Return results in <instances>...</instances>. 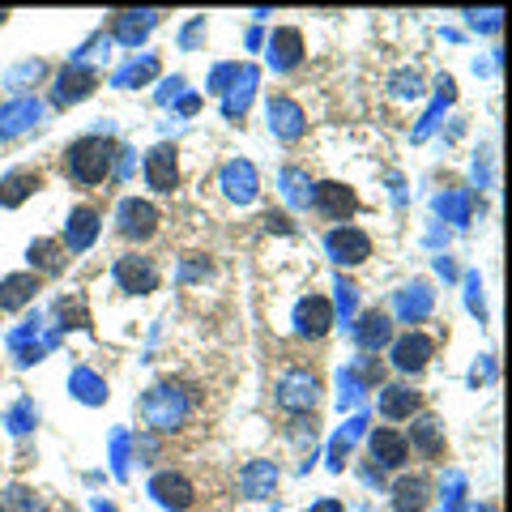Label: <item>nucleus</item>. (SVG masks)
<instances>
[{
    "label": "nucleus",
    "instance_id": "obj_1",
    "mask_svg": "<svg viewBox=\"0 0 512 512\" xmlns=\"http://www.w3.org/2000/svg\"><path fill=\"white\" fill-rule=\"evenodd\" d=\"M116 154L120 146L111 141V133H90L77 137L69 150H64V180L77 188H94L116 175Z\"/></svg>",
    "mask_w": 512,
    "mask_h": 512
},
{
    "label": "nucleus",
    "instance_id": "obj_2",
    "mask_svg": "<svg viewBox=\"0 0 512 512\" xmlns=\"http://www.w3.org/2000/svg\"><path fill=\"white\" fill-rule=\"evenodd\" d=\"M141 419H146V427L158 431V436H175V431L192 419V393L171 380L150 384L146 397H141Z\"/></svg>",
    "mask_w": 512,
    "mask_h": 512
},
{
    "label": "nucleus",
    "instance_id": "obj_3",
    "mask_svg": "<svg viewBox=\"0 0 512 512\" xmlns=\"http://www.w3.org/2000/svg\"><path fill=\"white\" fill-rule=\"evenodd\" d=\"M320 376L316 372H308V367H291V372H282L278 376V384H274V402H278V410L282 414H312L316 410V402H320Z\"/></svg>",
    "mask_w": 512,
    "mask_h": 512
},
{
    "label": "nucleus",
    "instance_id": "obj_4",
    "mask_svg": "<svg viewBox=\"0 0 512 512\" xmlns=\"http://www.w3.org/2000/svg\"><path fill=\"white\" fill-rule=\"evenodd\" d=\"M158 222H163V214H158V205L146 197H124L120 210H116V231L128 239V244H146V239H154Z\"/></svg>",
    "mask_w": 512,
    "mask_h": 512
},
{
    "label": "nucleus",
    "instance_id": "obj_5",
    "mask_svg": "<svg viewBox=\"0 0 512 512\" xmlns=\"http://www.w3.org/2000/svg\"><path fill=\"white\" fill-rule=\"evenodd\" d=\"M312 210L320 214V218H329V222H350L359 214V192L350 188V184H338V180H320V184H312Z\"/></svg>",
    "mask_w": 512,
    "mask_h": 512
},
{
    "label": "nucleus",
    "instance_id": "obj_6",
    "mask_svg": "<svg viewBox=\"0 0 512 512\" xmlns=\"http://www.w3.org/2000/svg\"><path fill=\"white\" fill-rule=\"evenodd\" d=\"M431 359H436V338L423 333V329H410V333H402V338L389 342V363L402 376H419Z\"/></svg>",
    "mask_w": 512,
    "mask_h": 512
},
{
    "label": "nucleus",
    "instance_id": "obj_7",
    "mask_svg": "<svg viewBox=\"0 0 512 512\" xmlns=\"http://www.w3.org/2000/svg\"><path fill=\"white\" fill-rule=\"evenodd\" d=\"M325 252H329V261L338 269H355V265H363L367 256H372V235H367L363 227L342 222V227H333L325 235Z\"/></svg>",
    "mask_w": 512,
    "mask_h": 512
},
{
    "label": "nucleus",
    "instance_id": "obj_8",
    "mask_svg": "<svg viewBox=\"0 0 512 512\" xmlns=\"http://www.w3.org/2000/svg\"><path fill=\"white\" fill-rule=\"evenodd\" d=\"M111 278H116V286H120L124 295H154L158 282H163V274H158V265H154V256H137V252L120 256L116 269H111Z\"/></svg>",
    "mask_w": 512,
    "mask_h": 512
},
{
    "label": "nucleus",
    "instance_id": "obj_9",
    "mask_svg": "<svg viewBox=\"0 0 512 512\" xmlns=\"http://www.w3.org/2000/svg\"><path fill=\"white\" fill-rule=\"evenodd\" d=\"M218 188L231 205H252L261 197V175H256L248 158H231V163H222V171H218Z\"/></svg>",
    "mask_w": 512,
    "mask_h": 512
},
{
    "label": "nucleus",
    "instance_id": "obj_10",
    "mask_svg": "<svg viewBox=\"0 0 512 512\" xmlns=\"http://www.w3.org/2000/svg\"><path fill=\"white\" fill-rule=\"evenodd\" d=\"M150 495H154V504L167 512H188L197 504V487H192V478L184 470H158L150 478Z\"/></svg>",
    "mask_w": 512,
    "mask_h": 512
},
{
    "label": "nucleus",
    "instance_id": "obj_11",
    "mask_svg": "<svg viewBox=\"0 0 512 512\" xmlns=\"http://www.w3.org/2000/svg\"><path fill=\"white\" fill-rule=\"evenodd\" d=\"M99 90V73L90 69V64H64L52 82V103L56 107H77L82 99Z\"/></svg>",
    "mask_w": 512,
    "mask_h": 512
},
{
    "label": "nucleus",
    "instance_id": "obj_12",
    "mask_svg": "<svg viewBox=\"0 0 512 512\" xmlns=\"http://www.w3.org/2000/svg\"><path fill=\"white\" fill-rule=\"evenodd\" d=\"M303 30L299 26H274V35L265 39V60H269V69L274 73H291L303 64Z\"/></svg>",
    "mask_w": 512,
    "mask_h": 512
},
{
    "label": "nucleus",
    "instance_id": "obj_13",
    "mask_svg": "<svg viewBox=\"0 0 512 512\" xmlns=\"http://www.w3.org/2000/svg\"><path fill=\"white\" fill-rule=\"evenodd\" d=\"M265 116H269V133L278 141H299L308 133V111H303L291 94H274V99L265 103Z\"/></svg>",
    "mask_w": 512,
    "mask_h": 512
},
{
    "label": "nucleus",
    "instance_id": "obj_14",
    "mask_svg": "<svg viewBox=\"0 0 512 512\" xmlns=\"http://www.w3.org/2000/svg\"><path fill=\"white\" fill-rule=\"evenodd\" d=\"M333 325H338V316H333V303L325 295H308L295 303V338L320 342Z\"/></svg>",
    "mask_w": 512,
    "mask_h": 512
},
{
    "label": "nucleus",
    "instance_id": "obj_15",
    "mask_svg": "<svg viewBox=\"0 0 512 512\" xmlns=\"http://www.w3.org/2000/svg\"><path fill=\"white\" fill-rule=\"evenodd\" d=\"M99 231H103V218H99V210L94 205H77V210L64 218V252H73V256H82V252H90L94 248V239H99Z\"/></svg>",
    "mask_w": 512,
    "mask_h": 512
},
{
    "label": "nucleus",
    "instance_id": "obj_16",
    "mask_svg": "<svg viewBox=\"0 0 512 512\" xmlns=\"http://www.w3.org/2000/svg\"><path fill=\"white\" fill-rule=\"evenodd\" d=\"M146 184L154 192H175L180 188V150L171 146V141H158V146L146 154Z\"/></svg>",
    "mask_w": 512,
    "mask_h": 512
},
{
    "label": "nucleus",
    "instance_id": "obj_17",
    "mask_svg": "<svg viewBox=\"0 0 512 512\" xmlns=\"http://www.w3.org/2000/svg\"><path fill=\"white\" fill-rule=\"evenodd\" d=\"M376 406H380V419L406 423V419H414V414H423V393L414 389V384H384Z\"/></svg>",
    "mask_w": 512,
    "mask_h": 512
},
{
    "label": "nucleus",
    "instance_id": "obj_18",
    "mask_svg": "<svg viewBox=\"0 0 512 512\" xmlns=\"http://www.w3.org/2000/svg\"><path fill=\"white\" fill-rule=\"evenodd\" d=\"M158 18H163V13H154V9L116 13V18H111V39H116L120 47H141V43L150 39V30L158 26Z\"/></svg>",
    "mask_w": 512,
    "mask_h": 512
},
{
    "label": "nucleus",
    "instance_id": "obj_19",
    "mask_svg": "<svg viewBox=\"0 0 512 512\" xmlns=\"http://www.w3.org/2000/svg\"><path fill=\"white\" fill-rule=\"evenodd\" d=\"M431 308H436V291H431L423 278H414L410 286H402L397 299H393V312H397L402 325H419V320L431 316Z\"/></svg>",
    "mask_w": 512,
    "mask_h": 512
},
{
    "label": "nucleus",
    "instance_id": "obj_20",
    "mask_svg": "<svg viewBox=\"0 0 512 512\" xmlns=\"http://www.w3.org/2000/svg\"><path fill=\"white\" fill-rule=\"evenodd\" d=\"M367 448H372V461L380 470H402L410 461V444L397 427H376L372 440H367Z\"/></svg>",
    "mask_w": 512,
    "mask_h": 512
},
{
    "label": "nucleus",
    "instance_id": "obj_21",
    "mask_svg": "<svg viewBox=\"0 0 512 512\" xmlns=\"http://www.w3.org/2000/svg\"><path fill=\"white\" fill-rule=\"evenodd\" d=\"M278 461H248L244 470H239V495L244 500H269V495L278 491Z\"/></svg>",
    "mask_w": 512,
    "mask_h": 512
},
{
    "label": "nucleus",
    "instance_id": "obj_22",
    "mask_svg": "<svg viewBox=\"0 0 512 512\" xmlns=\"http://www.w3.org/2000/svg\"><path fill=\"white\" fill-rule=\"evenodd\" d=\"M43 120V103L39 99H13L0 107V141H13V137H22L30 133Z\"/></svg>",
    "mask_w": 512,
    "mask_h": 512
},
{
    "label": "nucleus",
    "instance_id": "obj_23",
    "mask_svg": "<svg viewBox=\"0 0 512 512\" xmlns=\"http://www.w3.org/2000/svg\"><path fill=\"white\" fill-rule=\"evenodd\" d=\"M406 444H410L419 457H427V461L444 457V423L436 419V414H414Z\"/></svg>",
    "mask_w": 512,
    "mask_h": 512
},
{
    "label": "nucleus",
    "instance_id": "obj_24",
    "mask_svg": "<svg viewBox=\"0 0 512 512\" xmlns=\"http://www.w3.org/2000/svg\"><path fill=\"white\" fill-rule=\"evenodd\" d=\"M256 82H261V73L252 69V64H239V77L231 82V90L222 94V116L227 120H244V111L252 107V99H256Z\"/></svg>",
    "mask_w": 512,
    "mask_h": 512
},
{
    "label": "nucleus",
    "instance_id": "obj_25",
    "mask_svg": "<svg viewBox=\"0 0 512 512\" xmlns=\"http://www.w3.org/2000/svg\"><path fill=\"white\" fill-rule=\"evenodd\" d=\"M39 188H43V171L39 167H18V171L0 175V205H5V210H18V205L26 197H35Z\"/></svg>",
    "mask_w": 512,
    "mask_h": 512
},
{
    "label": "nucleus",
    "instance_id": "obj_26",
    "mask_svg": "<svg viewBox=\"0 0 512 512\" xmlns=\"http://www.w3.org/2000/svg\"><path fill=\"white\" fill-rule=\"evenodd\" d=\"M355 342H359L363 355H376V350L389 346L393 342V320H389V312H380V308L363 312L359 325H355Z\"/></svg>",
    "mask_w": 512,
    "mask_h": 512
},
{
    "label": "nucleus",
    "instance_id": "obj_27",
    "mask_svg": "<svg viewBox=\"0 0 512 512\" xmlns=\"http://www.w3.org/2000/svg\"><path fill=\"white\" fill-rule=\"evenodd\" d=\"M431 478L427 474H402L393 483V512H423L431 504Z\"/></svg>",
    "mask_w": 512,
    "mask_h": 512
},
{
    "label": "nucleus",
    "instance_id": "obj_28",
    "mask_svg": "<svg viewBox=\"0 0 512 512\" xmlns=\"http://www.w3.org/2000/svg\"><path fill=\"white\" fill-rule=\"evenodd\" d=\"M43 278L39 274H9L0 278V312H22L26 303H35Z\"/></svg>",
    "mask_w": 512,
    "mask_h": 512
},
{
    "label": "nucleus",
    "instance_id": "obj_29",
    "mask_svg": "<svg viewBox=\"0 0 512 512\" xmlns=\"http://www.w3.org/2000/svg\"><path fill=\"white\" fill-rule=\"evenodd\" d=\"M26 261L35 265L39 278H56V274H64V265H69V252H64L60 239H35V244L26 248Z\"/></svg>",
    "mask_w": 512,
    "mask_h": 512
},
{
    "label": "nucleus",
    "instance_id": "obj_30",
    "mask_svg": "<svg viewBox=\"0 0 512 512\" xmlns=\"http://www.w3.org/2000/svg\"><path fill=\"white\" fill-rule=\"evenodd\" d=\"M69 393L82 406H103L107 402V380L99 372H90V367H73L69 372Z\"/></svg>",
    "mask_w": 512,
    "mask_h": 512
},
{
    "label": "nucleus",
    "instance_id": "obj_31",
    "mask_svg": "<svg viewBox=\"0 0 512 512\" xmlns=\"http://www.w3.org/2000/svg\"><path fill=\"white\" fill-rule=\"evenodd\" d=\"M158 69H163V64H158V56H154V52H146V56L128 60L124 69L116 73V82H111V86H120V90H137V86L154 82V77H158Z\"/></svg>",
    "mask_w": 512,
    "mask_h": 512
},
{
    "label": "nucleus",
    "instance_id": "obj_32",
    "mask_svg": "<svg viewBox=\"0 0 512 512\" xmlns=\"http://www.w3.org/2000/svg\"><path fill=\"white\" fill-rule=\"evenodd\" d=\"M278 188H282L286 205H295V210H303V205L312 201V180H308V171H303V167H282Z\"/></svg>",
    "mask_w": 512,
    "mask_h": 512
},
{
    "label": "nucleus",
    "instance_id": "obj_33",
    "mask_svg": "<svg viewBox=\"0 0 512 512\" xmlns=\"http://www.w3.org/2000/svg\"><path fill=\"white\" fill-rule=\"evenodd\" d=\"M43 77H47V64H43V60H22L18 69L5 73V86H9V90H30V86H39Z\"/></svg>",
    "mask_w": 512,
    "mask_h": 512
},
{
    "label": "nucleus",
    "instance_id": "obj_34",
    "mask_svg": "<svg viewBox=\"0 0 512 512\" xmlns=\"http://www.w3.org/2000/svg\"><path fill=\"white\" fill-rule=\"evenodd\" d=\"M436 210L444 214V222L466 227V222H470V192H444V197L436 201Z\"/></svg>",
    "mask_w": 512,
    "mask_h": 512
},
{
    "label": "nucleus",
    "instance_id": "obj_35",
    "mask_svg": "<svg viewBox=\"0 0 512 512\" xmlns=\"http://www.w3.org/2000/svg\"><path fill=\"white\" fill-rule=\"evenodd\" d=\"M35 423H39L35 402H13L9 414H5V427L13 431V436H26V431H35Z\"/></svg>",
    "mask_w": 512,
    "mask_h": 512
},
{
    "label": "nucleus",
    "instance_id": "obj_36",
    "mask_svg": "<svg viewBox=\"0 0 512 512\" xmlns=\"http://www.w3.org/2000/svg\"><path fill=\"white\" fill-rule=\"evenodd\" d=\"M0 512H39V495L30 487H5L0 491Z\"/></svg>",
    "mask_w": 512,
    "mask_h": 512
},
{
    "label": "nucleus",
    "instance_id": "obj_37",
    "mask_svg": "<svg viewBox=\"0 0 512 512\" xmlns=\"http://www.w3.org/2000/svg\"><path fill=\"white\" fill-rule=\"evenodd\" d=\"M393 94L397 99H423V73L419 69H402V73H393Z\"/></svg>",
    "mask_w": 512,
    "mask_h": 512
},
{
    "label": "nucleus",
    "instance_id": "obj_38",
    "mask_svg": "<svg viewBox=\"0 0 512 512\" xmlns=\"http://www.w3.org/2000/svg\"><path fill=\"white\" fill-rule=\"evenodd\" d=\"M333 291H338V295L329 299V303H333V316L342 312V320H350V316H355V299H359V286H355V282H346V278H338V282H333Z\"/></svg>",
    "mask_w": 512,
    "mask_h": 512
},
{
    "label": "nucleus",
    "instance_id": "obj_39",
    "mask_svg": "<svg viewBox=\"0 0 512 512\" xmlns=\"http://www.w3.org/2000/svg\"><path fill=\"white\" fill-rule=\"evenodd\" d=\"M338 380H342V397H338L342 406H355L359 397L367 393V384H363V380L355 376V367H342V376H338Z\"/></svg>",
    "mask_w": 512,
    "mask_h": 512
},
{
    "label": "nucleus",
    "instance_id": "obj_40",
    "mask_svg": "<svg viewBox=\"0 0 512 512\" xmlns=\"http://www.w3.org/2000/svg\"><path fill=\"white\" fill-rule=\"evenodd\" d=\"M440 495H444L448 512H461V495H466V478H461V474H448L444 483H440Z\"/></svg>",
    "mask_w": 512,
    "mask_h": 512
},
{
    "label": "nucleus",
    "instance_id": "obj_41",
    "mask_svg": "<svg viewBox=\"0 0 512 512\" xmlns=\"http://www.w3.org/2000/svg\"><path fill=\"white\" fill-rule=\"evenodd\" d=\"M210 261H205L201 252H188L184 256V269H180V282H197V278H210Z\"/></svg>",
    "mask_w": 512,
    "mask_h": 512
},
{
    "label": "nucleus",
    "instance_id": "obj_42",
    "mask_svg": "<svg viewBox=\"0 0 512 512\" xmlns=\"http://www.w3.org/2000/svg\"><path fill=\"white\" fill-rule=\"evenodd\" d=\"M470 18V30H487V35H495V30L504 26V13L500 9H483V13H466Z\"/></svg>",
    "mask_w": 512,
    "mask_h": 512
},
{
    "label": "nucleus",
    "instance_id": "obj_43",
    "mask_svg": "<svg viewBox=\"0 0 512 512\" xmlns=\"http://www.w3.org/2000/svg\"><path fill=\"white\" fill-rule=\"evenodd\" d=\"M111 461H116V478H128V436L124 431H116V436H111Z\"/></svg>",
    "mask_w": 512,
    "mask_h": 512
},
{
    "label": "nucleus",
    "instance_id": "obj_44",
    "mask_svg": "<svg viewBox=\"0 0 512 512\" xmlns=\"http://www.w3.org/2000/svg\"><path fill=\"white\" fill-rule=\"evenodd\" d=\"M235 77H239V64H218V69L210 73V94H227Z\"/></svg>",
    "mask_w": 512,
    "mask_h": 512
},
{
    "label": "nucleus",
    "instance_id": "obj_45",
    "mask_svg": "<svg viewBox=\"0 0 512 512\" xmlns=\"http://www.w3.org/2000/svg\"><path fill=\"white\" fill-rule=\"evenodd\" d=\"M201 39H205V18H192V22L180 30V47H184V52H197Z\"/></svg>",
    "mask_w": 512,
    "mask_h": 512
},
{
    "label": "nucleus",
    "instance_id": "obj_46",
    "mask_svg": "<svg viewBox=\"0 0 512 512\" xmlns=\"http://www.w3.org/2000/svg\"><path fill=\"white\" fill-rule=\"evenodd\" d=\"M350 444H355V440H350V436H338V440H333V444H329V470H333V474H342V466H346V457H350Z\"/></svg>",
    "mask_w": 512,
    "mask_h": 512
},
{
    "label": "nucleus",
    "instance_id": "obj_47",
    "mask_svg": "<svg viewBox=\"0 0 512 512\" xmlns=\"http://www.w3.org/2000/svg\"><path fill=\"white\" fill-rule=\"evenodd\" d=\"M466 286H470V312H474V316H483V295H478L483 286H478V274H470Z\"/></svg>",
    "mask_w": 512,
    "mask_h": 512
},
{
    "label": "nucleus",
    "instance_id": "obj_48",
    "mask_svg": "<svg viewBox=\"0 0 512 512\" xmlns=\"http://www.w3.org/2000/svg\"><path fill=\"white\" fill-rule=\"evenodd\" d=\"M491 372H495V367H491V359H483V363H478L474 372H470V384L478 389V384H483V380H491Z\"/></svg>",
    "mask_w": 512,
    "mask_h": 512
},
{
    "label": "nucleus",
    "instance_id": "obj_49",
    "mask_svg": "<svg viewBox=\"0 0 512 512\" xmlns=\"http://www.w3.org/2000/svg\"><path fill=\"white\" fill-rule=\"evenodd\" d=\"M312 512H346V508H342V500H316Z\"/></svg>",
    "mask_w": 512,
    "mask_h": 512
},
{
    "label": "nucleus",
    "instance_id": "obj_50",
    "mask_svg": "<svg viewBox=\"0 0 512 512\" xmlns=\"http://www.w3.org/2000/svg\"><path fill=\"white\" fill-rule=\"evenodd\" d=\"M197 107H201L197 94H184V99H180V111H184V116H192V111H197Z\"/></svg>",
    "mask_w": 512,
    "mask_h": 512
},
{
    "label": "nucleus",
    "instance_id": "obj_51",
    "mask_svg": "<svg viewBox=\"0 0 512 512\" xmlns=\"http://www.w3.org/2000/svg\"><path fill=\"white\" fill-rule=\"evenodd\" d=\"M436 269H440V274H444V278H453V274H457V265H453V261H448V256H436Z\"/></svg>",
    "mask_w": 512,
    "mask_h": 512
},
{
    "label": "nucleus",
    "instance_id": "obj_52",
    "mask_svg": "<svg viewBox=\"0 0 512 512\" xmlns=\"http://www.w3.org/2000/svg\"><path fill=\"white\" fill-rule=\"evenodd\" d=\"M474 512H500V508H495V504H478Z\"/></svg>",
    "mask_w": 512,
    "mask_h": 512
}]
</instances>
